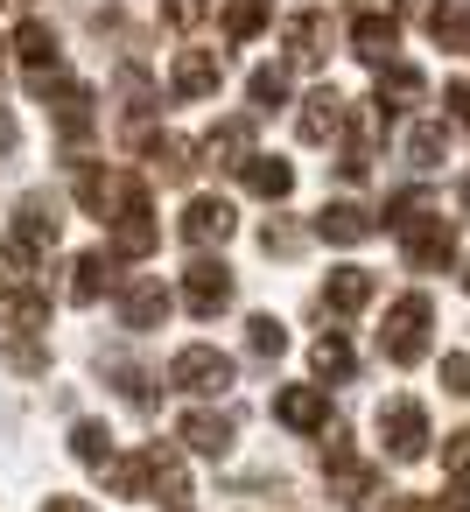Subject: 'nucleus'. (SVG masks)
<instances>
[{
    "label": "nucleus",
    "mask_w": 470,
    "mask_h": 512,
    "mask_svg": "<svg viewBox=\"0 0 470 512\" xmlns=\"http://www.w3.org/2000/svg\"><path fill=\"white\" fill-rule=\"evenodd\" d=\"M99 477H106L120 498H162L169 512H190V505H197V491H190V477H183V463H176L169 442H148L141 456H113Z\"/></svg>",
    "instance_id": "f257e3e1"
},
{
    "label": "nucleus",
    "mask_w": 470,
    "mask_h": 512,
    "mask_svg": "<svg viewBox=\"0 0 470 512\" xmlns=\"http://www.w3.org/2000/svg\"><path fill=\"white\" fill-rule=\"evenodd\" d=\"M106 218H113V246H120V260H148V253L162 246V232H155V204H148V183H141V176H120Z\"/></svg>",
    "instance_id": "f03ea898"
},
{
    "label": "nucleus",
    "mask_w": 470,
    "mask_h": 512,
    "mask_svg": "<svg viewBox=\"0 0 470 512\" xmlns=\"http://www.w3.org/2000/svg\"><path fill=\"white\" fill-rule=\"evenodd\" d=\"M428 323H435V302H428V295H400V302L386 309V330H379L386 365H421V358H428Z\"/></svg>",
    "instance_id": "7ed1b4c3"
},
{
    "label": "nucleus",
    "mask_w": 470,
    "mask_h": 512,
    "mask_svg": "<svg viewBox=\"0 0 470 512\" xmlns=\"http://www.w3.org/2000/svg\"><path fill=\"white\" fill-rule=\"evenodd\" d=\"M393 232H400V260H407L414 274H442V267L456 260V232H449V218L428 211V204H421L407 225H393Z\"/></svg>",
    "instance_id": "20e7f679"
},
{
    "label": "nucleus",
    "mask_w": 470,
    "mask_h": 512,
    "mask_svg": "<svg viewBox=\"0 0 470 512\" xmlns=\"http://www.w3.org/2000/svg\"><path fill=\"white\" fill-rule=\"evenodd\" d=\"M323 477H330V498H337V505H351V512H358V505H365V498L379 491V463H365V456L351 449V435H344L337 421H330V449H323Z\"/></svg>",
    "instance_id": "39448f33"
},
{
    "label": "nucleus",
    "mask_w": 470,
    "mask_h": 512,
    "mask_svg": "<svg viewBox=\"0 0 470 512\" xmlns=\"http://www.w3.org/2000/svg\"><path fill=\"white\" fill-rule=\"evenodd\" d=\"M0 309H8L15 323H29V330L50 323V295L29 281V253L22 246H0Z\"/></svg>",
    "instance_id": "423d86ee"
},
{
    "label": "nucleus",
    "mask_w": 470,
    "mask_h": 512,
    "mask_svg": "<svg viewBox=\"0 0 470 512\" xmlns=\"http://www.w3.org/2000/svg\"><path fill=\"white\" fill-rule=\"evenodd\" d=\"M169 386H183V393H197V400H218V393L232 386V358H225L218 344H183V351L169 358Z\"/></svg>",
    "instance_id": "0eeeda50"
},
{
    "label": "nucleus",
    "mask_w": 470,
    "mask_h": 512,
    "mask_svg": "<svg viewBox=\"0 0 470 512\" xmlns=\"http://www.w3.org/2000/svg\"><path fill=\"white\" fill-rule=\"evenodd\" d=\"M379 442H386V456H393V463L428 456V414H421V400H414V393H393V400L379 407Z\"/></svg>",
    "instance_id": "6e6552de"
},
{
    "label": "nucleus",
    "mask_w": 470,
    "mask_h": 512,
    "mask_svg": "<svg viewBox=\"0 0 470 512\" xmlns=\"http://www.w3.org/2000/svg\"><path fill=\"white\" fill-rule=\"evenodd\" d=\"M232 295H239V281H232L225 260L197 253V260L183 267V302H190V316H218V309H232Z\"/></svg>",
    "instance_id": "1a4fd4ad"
},
{
    "label": "nucleus",
    "mask_w": 470,
    "mask_h": 512,
    "mask_svg": "<svg viewBox=\"0 0 470 512\" xmlns=\"http://www.w3.org/2000/svg\"><path fill=\"white\" fill-rule=\"evenodd\" d=\"M36 99H50V120H57L64 141H85V134L99 127V113H92L99 99H92V85H78V78H50Z\"/></svg>",
    "instance_id": "9d476101"
},
{
    "label": "nucleus",
    "mask_w": 470,
    "mask_h": 512,
    "mask_svg": "<svg viewBox=\"0 0 470 512\" xmlns=\"http://www.w3.org/2000/svg\"><path fill=\"white\" fill-rule=\"evenodd\" d=\"M15 57H22V71H29V92H43V85L57 78V64H64V43H57V29H50L43 15H29V22L15 29Z\"/></svg>",
    "instance_id": "9b49d317"
},
{
    "label": "nucleus",
    "mask_w": 470,
    "mask_h": 512,
    "mask_svg": "<svg viewBox=\"0 0 470 512\" xmlns=\"http://www.w3.org/2000/svg\"><path fill=\"white\" fill-rule=\"evenodd\" d=\"M344 127H351V106H344V92H337V85H316V92L302 99V120H295V134H302L309 148H323V141H344Z\"/></svg>",
    "instance_id": "f8f14e48"
},
{
    "label": "nucleus",
    "mask_w": 470,
    "mask_h": 512,
    "mask_svg": "<svg viewBox=\"0 0 470 512\" xmlns=\"http://www.w3.org/2000/svg\"><path fill=\"white\" fill-rule=\"evenodd\" d=\"M176 232H183L197 253H211V246H225V239L239 232V218H232V204H225V197H190V204H183V218H176Z\"/></svg>",
    "instance_id": "ddd939ff"
},
{
    "label": "nucleus",
    "mask_w": 470,
    "mask_h": 512,
    "mask_svg": "<svg viewBox=\"0 0 470 512\" xmlns=\"http://www.w3.org/2000/svg\"><path fill=\"white\" fill-rule=\"evenodd\" d=\"M393 50H400V22L379 8V0H365V8L351 15V57H365V64H393Z\"/></svg>",
    "instance_id": "4468645a"
},
{
    "label": "nucleus",
    "mask_w": 470,
    "mask_h": 512,
    "mask_svg": "<svg viewBox=\"0 0 470 512\" xmlns=\"http://www.w3.org/2000/svg\"><path fill=\"white\" fill-rule=\"evenodd\" d=\"M169 309H176V295L162 288V274H141V281L120 288V323H127V330H162Z\"/></svg>",
    "instance_id": "2eb2a0df"
},
{
    "label": "nucleus",
    "mask_w": 470,
    "mask_h": 512,
    "mask_svg": "<svg viewBox=\"0 0 470 512\" xmlns=\"http://www.w3.org/2000/svg\"><path fill=\"white\" fill-rule=\"evenodd\" d=\"M274 421L295 435H330V393L323 386H281L274 393Z\"/></svg>",
    "instance_id": "dca6fc26"
},
{
    "label": "nucleus",
    "mask_w": 470,
    "mask_h": 512,
    "mask_svg": "<svg viewBox=\"0 0 470 512\" xmlns=\"http://www.w3.org/2000/svg\"><path fill=\"white\" fill-rule=\"evenodd\" d=\"M176 442H183V449H197V456H232L239 421H232V414H218V407H190V414L176 421Z\"/></svg>",
    "instance_id": "f3484780"
},
{
    "label": "nucleus",
    "mask_w": 470,
    "mask_h": 512,
    "mask_svg": "<svg viewBox=\"0 0 470 512\" xmlns=\"http://www.w3.org/2000/svg\"><path fill=\"white\" fill-rule=\"evenodd\" d=\"M218 85H225V50H176V71H169L176 99H211Z\"/></svg>",
    "instance_id": "a211bd4d"
},
{
    "label": "nucleus",
    "mask_w": 470,
    "mask_h": 512,
    "mask_svg": "<svg viewBox=\"0 0 470 512\" xmlns=\"http://www.w3.org/2000/svg\"><path fill=\"white\" fill-rule=\"evenodd\" d=\"M57 239H64L57 204H50V197H22V204H15V246H22V253H57Z\"/></svg>",
    "instance_id": "6ab92c4d"
},
{
    "label": "nucleus",
    "mask_w": 470,
    "mask_h": 512,
    "mask_svg": "<svg viewBox=\"0 0 470 512\" xmlns=\"http://www.w3.org/2000/svg\"><path fill=\"white\" fill-rule=\"evenodd\" d=\"M106 288H120V246H92L71 260V302H99Z\"/></svg>",
    "instance_id": "aec40b11"
},
{
    "label": "nucleus",
    "mask_w": 470,
    "mask_h": 512,
    "mask_svg": "<svg viewBox=\"0 0 470 512\" xmlns=\"http://www.w3.org/2000/svg\"><path fill=\"white\" fill-rule=\"evenodd\" d=\"M428 99V78L414 71V64H379V85H372V106L393 120V113H407V106H421Z\"/></svg>",
    "instance_id": "412c9836"
},
{
    "label": "nucleus",
    "mask_w": 470,
    "mask_h": 512,
    "mask_svg": "<svg viewBox=\"0 0 470 512\" xmlns=\"http://www.w3.org/2000/svg\"><path fill=\"white\" fill-rule=\"evenodd\" d=\"M372 295H379V274H372V267H337V274L323 281V295H316V302H323L330 316H358Z\"/></svg>",
    "instance_id": "4be33fe9"
},
{
    "label": "nucleus",
    "mask_w": 470,
    "mask_h": 512,
    "mask_svg": "<svg viewBox=\"0 0 470 512\" xmlns=\"http://www.w3.org/2000/svg\"><path fill=\"white\" fill-rule=\"evenodd\" d=\"M372 232H379V218L365 204H323L316 211V239H330V246H365Z\"/></svg>",
    "instance_id": "5701e85b"
},
{
    "label": "nucleus",
    "mask_w": 470,
    "mask_h": 512,
    "mask_svg": "<svg viewBox=\"0 0 470 512\" xmlns=\"http://www.w3.org/2000/svg\"><path fill=\"white\" fill-rule=\"evenodd\" d=\"M428 36H435V50H449V57H470V0H428Z\"/></svg>",
    "instance_id": "b1692460"
},
{
    "label": "nucleus",
    "mask_w": 470,
    "mask_h": 512,
    "mask_svg": "<svg viewBox=\"0 0 470 512\" xmlns=\"http://www.w3.org/2000/svg\"><path fill=\"white\" fill-rule=\"evenodd\" d=\"M197 155H204V162H211V169H239V162H246V155H253V120H246V113H239V120H225V127H211V134H204V148H197Z\"/></svg>",
    "instance_id": "393cba45"
},
{
    "label": "nucleus",
    "mask_w": 470,
    "mask_h": 512,
    "mask_svg": "<svg viewBox=\"0 0 470 512\" xmlns=\"http://www.w3.org/2000/svg\"><path fill=\"white\" fill-rule=\"evenodd\" d=\"M141 148H148V169H155L162 183H190V176H197V148H190L183 134H148Z\"/></svg>",
    "instance_id": "a878e982"
},
{
    "label": "nucleus",
    "mask_w": 470,
    "mask_h": 512,
    "mask_svg": "<svg viewBox=\"0 0 470 512\" xmlns=\"http://www.w3.org/2000/svg\"><path fill=\"white\" fill-rule=\"evenodd\" d=\"M239 183H246L253 197H267V204H281V197L295 190V169H288L281 155H260V148H253V155L239 162Z\"/></svg>",
    "instance_id": "bb28decb"
},
{
    "label": "nucleus",
    "mask_w": 470,
    "mask_h": 512,
    "mask_svg": "<svg viewBox=\"0 0 470 512\" xmlns=\"http://www.w3.org/2000/svg\"><path fill=\"white\" fill-rule=\"evenodd\" d=\"M71 190H78L85 218H106V211H113V190H120V176H113L106 162H71Z\"/></svg>",
    "instance_id": "cd10ccee"
},
{
    "label": "nucleus",
    "mask_w": 470,
    "mask_h": 512,
    "mask_svg": "<svg viewBox=\"0 0 470 512\" xmlns=\"http://www.w3.org/2000/svg\"><path fill=\"white\" fill-rule=\"evenodd\" d=\"M281 36H288V57L295 64H323L330 57V15H295Z\"/></svg>",
    "instance_id": "c85d7f7f"
},
{
    "label": "nucleus",
    "mask_w": 470,
    "mask_h": 512,
    "mask_svg": "<svg viewBox=\"0 0 470 512\" xmlns=\"http://www.w3.org/2000/svg\"><path fill=\"white\" fill-rule=\"evenodd\" d=\"M0 372H22V379L50 372V344H43L36 330H15V337H0Z\"/></svg>",
    "instance_id": "c756f323"
},
{
    "label": "nucleus",
    "mask_w": 470,
    "mask_h": 512,
    "mask_svg": "<svg viewBox=\"0 0 470 512\" xmlns=\"http://www.w3.org/2000/svg\"><path fill=\"white\" fill-rule=\"evenodd\" d=\"M407 162L414 169H442L449 162V127L442 120H414L407 127Z\"/></svg>",
    "instance_id": "7c9ffc66"
},
{
    "label": "nucleus",
    "mask_w": 470,
    "mask_h": 512,
    "mask_svg": "<svg viewBox=\"0 0 470 512\" xmlns=\"http://www.w3.org/2000/svg\"><path fill=\"white\" fill-rule=\"evenodd\" d=\"M274 22V0H225V43H253Z\"/></svg>",
    "instance_id": "2f4dec72"
},
{
    "label": "nucleus",
    "mask_w": 470,
    "mask_h": 512,
    "mask_svg": "<svg viewBox=\"0 0 470 512\" xmlns=\"http://www.w3.org/2000/svg\"><path fill=\"white\" fill-rule=\"evenodd\" d=\"M71 456H78L85 470H106V463H113V428H106V421H78V428H71Z\"/></svg>",
    "instance_id": "473e14b6"
},
{
    "label": "nucleus",
    "mask_w": 470,
    "mask_h": 512,
    "mask_svg": "<svg viewBox=\"0 0 470 512\" xmlns=\"http://www.w3.org/2000/svg\"><path fill=\"white\" fill-rule=\"evenodd\" d=\"M309 365H316V379H351V372H358V358H351V344H344L337 330H330V337H316Z\"/></svg>",
    "instance_id": "72a5a7b5"
},
{
    "label": "nucleus",
    "mask_w": 470,
    "mask_h": 512,
    "mask_svg": "<svg viewBox=\"0 0 470 512\" xmlns=\"http://www.w3.org/2000/svg\"><path fill=\"white\" fill-rule=\"evenodd\" d=\"M246 351L253 358H281L288 351V323L281 316H246Z\"/></svg>",
    "instance_id": "f704fd0d"
},
{
    "label": "nucleus",
    "mask_w": 470,
    "mask_h": 512,
    "mask_svg": "<svg viewBox=\"0 0 470 512\" xmlns=\"http://www.w3.org/2000/svg\"><path fill=\"white\" fill-rule=\"evenodd\" d=\"M246 99H253L260 113H274V106L288 99V71H281V64H260V71L246 78Z\"/></svg>",
    "instance_id": "c9c22d12"
},
{
    "label": "nucleus",
    "mask_w": 470,
    "mask_h": 512,
    "mask_svg": "<svg viewBox=\"0 0 470 512\" xmlns=\"http://www.w3.org/2000/svg\"><path fill=\"white\" fill-rule=\"evenodd\" d=\"M204 15H211V0H162V22L169 29H197Z\"/></svg>",
    "instance_id": "e433bc0d"
},
{
    "label": "nucleus",
    "mask_w": 470,
    "mask_h": 512,
    "mask_svg": "<svg viewBox=\"0 0 470 512\" xmlns=\"http://www.w3.org/2000/svg\"><path fill=\"white\" fill-rule=\"evenodd\" d=\"M442 470H449V477H463V484H470V428H456V435H449V442H442Z\"/></svg>",
    "instance_id": "4c0bfd02"
},
{
    "label": "nucleus",
    "mask_w": 470,
    "mask_h": 512,
    "mask_svg": "<svg viewBox=\"0 0 470 512\" xmlns=\"http://www.w3.org/2000/svg\"><path fill=\"white\" fill-rule=\"evenodd\" d=\"M260 246H267V253H295V246H302V232H295V225H281V218H267V225H260Z\"/></svg>",
    "instance_id": "58836bf2"
},
{
    "label": "nucleus",
    "mask_w": 470,
    "mask_h": 512,
    "mask_svg": "<svg viewBox=\"0 0 470 512\" xmlns=\"http://www.w3.org/2000/svg\"><path fill=\"white\" fill-rule=\"evenodd\" d=\"M106 372H113V379H120V393H127V400H134V407H148V379H141V372H134V365H120V358H113V365H106Z\"/></svg>",
    "instance_id": "ea45409f"
},
{
    "label": "nucleus",
    "mask_w": 470,
    "mask_h": 512,
    "mask_svg": "<svg viewBox=\"0 0 470 512\" xmlns=\"http://www.w3.org/2000/svg\"><path fill=\"white\" fill-rule=\"evenodd\" d=\"M442 393L470 400V358H442Z\"/></svg>",
    "instance_id": "a19ab883"
},
{
    "label": "nucleus",
    "mask_w": 470,
    "mask_h": 512,
    "mask_svg": "<svg viewBox=\"0 0 470 512\" xmlns=\"http://www.w3.org/2000/svg\"><path fill=\"white\" fill-rule=\"evenodd\" d=\"M442 106H449V113H456V120H463V127H470V78H456V85H449V92H442Z\"/></svg>",
    "instance_id": "79ce46f5"
},
{
    "label": "nucleus",
    "mask_w": 470,
    "mask_h": 512,
    "mask_svg": "<svg viewBox=\"0 0 470 512\" xmlns=\"http://www.w3.org/2000/svg\"><path fill=\"white\" fill-rule=\"evenodd\" d=\"M15 148H22V127H15L8 106H0V155H15Z\"/></svg>",
    "instance_id": "37998d69"
},
{
    "label": "nucleus",
    "mask_w": 470,
    "mask_h": 512,
    "mask_svg": "<svg viewBox=\"0 0 470 512\" xmlns=\"http://www.w3.org/2000/svg\"><path fill=\"white\" fill-rule=\"evenodd\" d=\"M386 512H442L435 498H414V491H400V498H386Z\"/></svg>",
    "instance_id": "c03bdc74"
},
{
    "label": "nucleus",
    "mask_w": 470,
    "mask_h": 512,
    "mask_svg": "<svg viewBox=\"0 0 470 512\" xmlns=\"http://www.w3.org/2000/svg\"><path fill=\"white\" fill-rule=\"evenodd\" d=\"M43 512H99V505H92V498H64V491H50Z\"/></svg>",
    "instance_id": "a18cd8bd"
},
{
    "label": "nucleus",
    "mask_w": 470,
    "mask_h": 512,
    "mask_svg": "<svg viewBox=\"0 0 470 512\" xmlns=\"http://www.w3.org/2000/svg\"><path fill=\"white\" fill-rule=\"evenodd\" d=\"M442 512H470V484H463V477H449V498H442Z\"/></svg>",
    "instance_id": "49530a36"
},
{
    "label": "nucleus",
    "mask_w": 470,
    "mask_h": 512,
    "mask_svg": "<svg viewBox=\"0 0 470 512\" xmlns=\"http://www.w3.org/2000/svg\"><path fill=\"white\" fill-rule=\"evenodd\" d=\"M456 211H463V225H470V176L456 183Z\"/></svg>",
    "instance_id": "de8ad7c7"
},
{
    "label": "nucleus",
    "mask_w": 470,
    "mask_h": 512,
    "mask_svg": "<svg viewBox=\"0 0 470 512\" xmlns=\"http://www.w3.org/2000/svg\"><path fill=\"white\" fill-rule=\"evenodd\" d=\"M8 50H15V43H0V71H8Z\"/></svg>",
    "instance_id": "09e8293b"
},
{
    "label": "nucleus",
    "mask_w": 470,
    "mask_h": 512,
    "mask_svg": "<svg viewBox=\"0 0 470 512\" xmlns=\"http://www.w3.org/2000/svg\"><path fill=\"white\" fill-rule=\"evenodd\" d=\"M463 288H470V267H463Z\"/></svg>",
    "instance_id": "8fccbe9b"
}]
</instances>
